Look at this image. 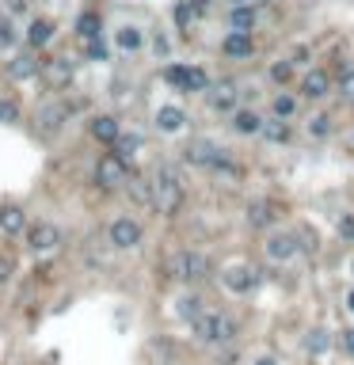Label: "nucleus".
Here are the masks:
<instances>
[{"instance_id":"f257e3e1","label":"nucleus","mask_w":354,"mask_h":365,"mask_svg":"<svg viewBox=\"0 0 354 365\" xmlns=\"http://www.w3.org/2000/svg\"><path fill=\"white\" fill-rule=\"evenodd\" d=\"M153 210L160 217H175L183 210V198H187V186H183V175L175 172L172 164H156L153 167Z\"/></svg>"},{"instance_id":"f03ea898","label":"nucleus","mask_w":354,"mask_h":365,"mask_svg":"<svg viewBox=\"0 0 354 365\" xmlns=\"http://www.w3.org/2000/svg\"><path fill=\"white\" fill-rule=\"evenodd\" d=\"M191 331H194V339H198L202 346H225V342L236 339V320L225 316V312H210L206 308V312L191 324Z\"/></svg>"},{"instance_id":"7ed1b4c3","label":"nucleus","mask_w":354,"mask_h":365,"mask_svg":"<svg viewBox=\"0 0 354 365\" xmlns=\"http://www.w3.org/2000/svg\"><path fill=\"white\" fill-rule=\"evenodd\" d=\"M210 259L202 255V251H179V255L167 263V274L175 278V282H187V286H194V282H206L210 278Z\"/></svg>"},{"instance_id":"20e7f679","label":"nucleus","mask_w":354,"mask_h":365,"mask_svg":"<svg viewBox=\"0 0 354 365\" xmlns=\"http://www.w3.org/2000/svg\"><path fill=\"white\" fill-rule=\"evenodd\" d=\"M225 156H229V148H221L217 141H210V137H194V141H187V148H183V164L206 167V172H213Z\"/></svg>"},{"instance_id":"39448f33","label":"nucleus","mask_w":354,"mask_h":365,"mask_svg":"<svg viewBox=\"0 0 354 365\" xmlns=\"http://www.w3.org/2000/svg\"><path fill=\"white\" fill-rule=\"evenodd\" d=\"M240 99H244V91H240L236 80H217L206 88V103L210 110H217V115H232V110L240 107Z\"/></svg>"},{"instance_id":"423d86ee","label":"nucleus","mask_w":354,"mask_h":365,"mask_svg":"<svg viewBox=\"0 0 354 365\" xmlns=\"http://www.w3.org/2000/svg\"><path fill=\"white\" fill-rule=\"evenodd\" d=\"M301 236L297 232H271L267 236V243H263V251H267V259L271 263H293L297 255H301Z\"/></svg>"},{"instance_id":"0eeeda50","label":"nucleus","mask_w":354,"mask_h":365,"mask_svg":"<svg viewBox=\"0 0 354 365\" xmlns=\"http://www.w3.org/2000/svg\"><path fill=\"white\" fill-rule=\"evenodd\" d=\"M126 179H129V172H126V160L118 153H110V156H103V160L96 164V183L103 186V191L126 186Z\"/></svg>"},{"instance_id":"6e6552de","label":"nucleus","mask_w":354,"mask_h":365,"mask_svg":"<svg viewBox=\"0 0 354 365\" xmlns=\"http://www.w3.org/2000/svg\"><path fill=\"white\" fill-rule=\"evenodd\" d=\"M145 236V229L137 224L134 217H118L115 224L107 229V240H110V248H118V251H129V248H137Z\"/></svg>"},{"instance_id":"1a4fd4ad","label":"nucleus","mask_w":354,"mask_h":365,"mask_svg":"<svg viewBox=\"0 0 354 365\" xmlns=\"http://www.w3.org/2000/svg\"><path fill=\"white\" fill-rule=\"evenodd\" d=\"M221 53L232 58V61H244V58L255 53V39H251L248 31H229L225 39H221Z\"/></svg>"},{"instance_id":"9d476101","label":"nucleus","mask_w":354,"mask_h":365,"mask_svg":"<svg viewBox=\"0 0 354 365\" xmlns=\"http://www.w3.org/2000/svg\"><path fill=\"white\" fill-rule=\"evenodd\" d=\"M301 96L312 99V103L328 99V96H331V77H328L324 69H309V72L301 77Z\"/></svg>"},{"instance_id":"9b49d317","label":"nucleus","mask_w":354,"mask_h":365,"mask_svg":"<svg viewBox=\"0 0 354 365\" xmlns=\"http://www.w3.org/2000/svg\"><path fill=\"white\" fill-rule=\"evenodd\" d=\"M221 282H225V289L229 293H236V297H244V293H251L255 289V270H248V267H229L225 274H221Z\"/></svg>"},{"instance_id":"f8f14e48","label":"nucleus","mask_w":354,"mask_h":365,"mask_svg":"<svg viewBox=\"0 0 354 365\" xmlns=\"http://www.w3.org/2000/svg\"><path fill=\"white\" fill-rule=\"evenodd\" d=\"M263 115H255V110H251V107H236V110H232V129H236V134L240 137H259V134H263Z\"/></svg>"},{"instance_id":"ddd939ff","label":"nucleus","mask_w":354,"mask_h":365,"mask_svg":"<svg viewBox=\"0 0 354 365\" xmlns=\"http://www.w3.org/2000/svg\"><path fill=\"white\" fill-rule=\"evenodd\" d=\"M244 217H248L251 229H274V224H278V205H274V202H267V198H259V202H251V205H248Z\"/></svg>"},{"instance_id":"4468645a","label":"nucleus","mask_w":354,"mask_h":365,"mask_svg":"<svg viewBox=\"0 0 354 365\" xmlns=\"http://www.w3.org/2000/svg\"><path fill=\"white\" fill-rule=\"evenodd\" d=\"M27 243H31V251H53L61 243V232L53 229V224L39 221V224H31V232H27Z\"/></svg>"},{"instance_id":"2eb2a0df","label":"nucleus","mask_w":354,"mask_h":365,"mask_svg":"<svg viewBox=\"0 0 354 365\" xmlns=\"http://www.w3.org/2000/svg\"><path fill=\"white\" fill-rule=\"evenodd\" d=\"M255 23H259V12H255V4H229V27L232 31H255Z\"/></svg>"},{"instance_id":"dca6fc26","label":"nucleus","mask_w":354,"mask_h":365,"mask_svg":"<svg viewBox=\"0 0 354 365\" xmlns=\"http://www.w3.org/2000/svg\"><path fill=\"white\" fill-rule=\"evenodd\" d=\"M65 118H69V107H65V103H46V107L39 110V126L46 129V134H58V129L65 126Z\"/></svg>"},{"instance_id":"f3484780","label":"nucleus","mask_w":354,"mask_h":365,"mask_svg":"<svg viewBox=\"0 0 354 365\" xmlns=\"http://www.w3.org/2000/svg\"><path fill=\"white\" fill-rule=\"evenodd\" d=\"M115 46H118L122 53H137V50L145 46V31H141V27H134V23L118 27V31H115Z\"/></svg>"},{"instance_id":"a211bd4d","label":"nucleus","mask_w":354,"mask_h":365,"mask_svg":"<svg viewBox=\"0 0 354 365\" xmlns=\"http://www.w3.org/2000/svg\"><path fill=\"white\" fill-rule=\"evenodd\" d=\"M183 126H187L183 107H160L156 110V129H160V134H179Z\"/></svg>"},{"instance_id":"6ab92c4d","label":"nucleus","mask_w":354,"mask_h":365,"mask_svg":"<svg viewBox=\"0 0 354 365\" xmlns=\"http://www.w3.org/2000/svg\"><path fill=\"white\" fill-rule=\"evenodd\" d=\"M91 137H96V141H103V145H115L118 137H122V129H118V122L110 118V115H99L96 122H91Z\"/></svg>"},{"instance_id":"aec40b11","label":"nucleus","mask_w":354,"mask_h":365,"mask_svg":"<svg viewBox=\"0 0 354 365\" xmlns=\"http://www.w3.org/2000/svg\"><path fill=\"white\" fill-rule=\"evenodd\" d=\"M259 137H263V141H271V145H286V141H290V122L271 115V118L263 122V134H259Z\"/></svg>"},{"instance_id":"412c9836","label":"nucleus","mask_w":354,"mask_h":365,"mask_svg":"<svg viewBox=\"0 0 354 365\" xmlns=\"http://www.w3.org/2000/svg\"><path fill=\"white\" fill-rule=\"evenodd\" d=\"M206 312V301H202L198 293H187V297H179V301H175V316H179V320H198V316Z\"/></svg>"},{"instance_id":"4be33fe9","label":"nucleus","mask_w":354,"mask_h":365,"mask_svg":"<svg viewBox=\"0 0 354 365\" xmlns=\"http://www.w3.org/2000/svg\"><path fill=\"white\" fill-rule=\"evenodd\" d=\"M305 134H309L312 141H328V137L335 134V122H331V115H324V110H320V115H312L309 122H305Z\"/></svg>"},{"instance_id":"5701e85b","label":"nucleus","mask_w":354,"mask_h":365,"mask_svg":"<svg viewBox=\"0 0 354 365\" xmlns=\"http://www.w3.org/2000/svg\"><path fill=\"white\" fill-rule=\"evenodd\" d=\"M23 210L20 205H0V232H8V236H15V232H23Z\"/></svg>"},{"instance_id":"b1692460","label":"nucleus","mask_w":354,"mask_h":365,"mask_svg":"<svg viewBox=\"0 0 354 365\" xmlns=\"http://www.w3.org/2000/svg\"><path fill=\"white\" fill-rule=\"evenodd\" d=\"M46 77H50V84H58V88H69L72 84V61L69 58H53L50 65H46Z\"/></svg>"},{"instance_id":"393cba45","label":"nucleus","mask_w":354,"mask_h":365,"mask_svg":"<svg viewBox=\"0 0 354 365\" xmlns=\"http://www.w3.org/2000/svg\"><path fill=\"white\" fill-rule=\"evenodd\" d=\"M126 191H129V198H134L137 205H153V179L129 175V179H126Z\"/></svg>"},{"instance_id":"a878e982","label":"nucleus","mask_w":354,"mask_h":365,"mask_svg":"<svg viewBox=\"0 0 354 365\" xmlns=\"http://www.w3.org/2000/svg\"><path fill=\"white\" fill-rule=\"evenodd\" d=\"M34 72H39V58H34V53H23V58H15L8 65V77L12 80H31Z\"/></svg>"},{"instance_id":"bb28decb","label":"nucleus","mask_w":354,"mask_h":365,"mask_svg":"<svg viewBox=\"0 0 354 365\" xmlns=\"http://www.w3.org/2000/svg\"><path fill=\"white\" fill-rule=\"evenodd\" d=\"M271 115H274V118H286V122H290V118L297 115V99L290 96V91H278V96L271 99Z\"/></svg>"},{"instance_id":"cd10ccee","label":"nucleus","mask_w":354,"mask_h":365,"mask_svg":"<svg viewBox=\"0 0 354 365\" xmlns=\"http://www.w3.org/2000/svg\"><path fill=\"white\" fill-rule=\"evenodd\" d=\"M206 88H210L206 69H198V65H187V72H183V91H206Z\"/></svg>"},{"instance_id":"c85d7f7f","label":"nucleus","mask_w":354,"mask_h":365,"mask_svg":"<svg viewBox=\"0 0 354 365\" xmlns=\"http://www.w3.org/2000/svg\"><path fill=\"white\" fill-rule=\"evenodd\" d=\"M50 39H53V23H50V20H34V23H31V31H27V42H31L34 50H39V46H46Z\"/></svg>"},{"instance_id":"c756f323","label":"nucleus","mask_w":354,"mask_h":365,"mask_svg":"<svg viewBox=\"0 0 354 365\" xmlns=\"http://www.w3.org/2000/svg\"><path fill=\"white\" fill-rule=\"evenodd\" d=\"M77 34L84 42H91V39H99V15H91V12H84L80 20H77Z\"/></svg>"},{"instance_id":"7c9ffc66","label":"nucleus","mask_w":354,"mask_h":365,"mask_svg":"<svg viewBox=\"0 0 354 365\" xmlns=\"http://www.w3.org/2000/svg\"><path fill=\"white\" fill-rule=\"evenodd\" d=\"M194 20H198V8H194V0H179V4H175V23H179V31H187Z\"/></svg>"},{"instance_id":"2f4dec72","label":"nucleus","mask_w":354,"mask_h":365,"mask_svg":"<svg viewBox=\"0 0 354 365\" xmlns=\"http://www.w3.org/2000/svg\"><path fill=\"white\" fill-rule=\"evenodd\" d=\"M267 77H271V84H290V80H293V61H290V58L274 61L271 69H267Z\"/></svg>"},{"instance_id":"473e14b6","label":"nucleus","mask_w":354,"mask_h":365,"mask_svg":"<svg viewBox=\"0 0 354 365\" xmlns=\"http://www.w3.org/2000/svg\"><path fill=\"white\" fill-rule=\"evenodd\" d=\"M137 148H141V137H137V134H122V137L115 141V153L122 156V160H129V156H137Z\"/></svg>"},{"instance_id":"72a5a7b5","label":"nucleus","mask_w":354,"mask_h":365,"mask_svg":"<svg viewBox=\"0 0 354 365\" xmlns=\"http://www.w3.org/2000/svg\"><path fill=\"white\" fill-rule=\"evenodd\" d=\"M339 99L354 107V65H347V69L339 72Z\"/></svg>"},{"instance_id":"f704fd0d","label":"nucleus","mask_w":354,"mask_h":365,"mask_svg":"<svg viewBox=\"0 0 354 365\" xmlns=\"http://www.w3.org/2000/svg\"><path fill=\"white\" fill-rule=\"evenodd\" d=\"M328 346H331L328 331H312L309 339H305V350H309V354H324V350H328Z\"/></svg>"},{"instance_id":"c9c22d12","label":"nucleus","mask_w":354,"mask_h":365,"mask_svg":"<svg viewBox=\"0 0 354 365\" xmlns=\"http://www.w3.org/2000/svg\"><path fill=\"white\" fill-rule=\"evenodd\" d=\"M335 232H339L343 243H354V213H343L339 224H335Z\"/></svg>"},{"instance_id":"e433bc0d","label":"nucleus","mask_w":354,"mask_h":365,"mask_svg":"<svg viewBox=\"0 0 354 365\" xmlns=\"http://www.w3.org/2000/svg\"><path fill=\"white\" fill-rule=\"evenodd\" d=\"M183 72H187V65H167V69H164V80L172 84V88L183 91Z\"/></svg>"},{"instance_id":"4c0bfd02","label":"nucleus","mask_w":354,"mask_h":365,"mask_svg":"<svg viewBox=\"0 0 354 365\" xmlns=\"http://www.w3.org/2000/svg\"><path fill=\"white\" fill-rule=\"evenodd\" d=\"M8 46H15V31L8 20H0V50H8Z\"/></svg>"},{"instance_id":"58836bf2","label":"nucleus","mask_w":354,"mask_h":365,"mask_svg":"<svg viewBox=\"0 0 354 365\" xmlns=\"http://www.w3.org/2000/svg\"><path fill=\"white\" fill-rule=\"evenodd\" d=\"M339 350H343V354H350V358H354V327H350V331H343V335H339Z\"/></svg>"},{"instance_id":"ea45409f","label":"nucleus","mask_w":354,"mask_h":365,"mask_svg":"<svg viewBox=\"0 0 354 365\" xmlns=\"http://www.w3.org/2000/svg\"><path fill=\"white\" fill-rule=\"evenodd\" d=\"M15 118H20L15 103H0V122H15Z\"/></svg>"},{"instance_id":"a19ab883","label":"nucleus","mask_w":354,"mask_h":365,"mask_svg":"<svg viewBox=\"0 0 354 365\" xmlns=\"http://www.w3.org/2000/svg\"><path fill=\"white\" fill-rule=\"evenodd\" d=\"M153 50L160 53V58H167V50H172V42H167L164 34H156V39H153Z\"/></svg>"},{"instance_id":"79ce46f5","label":"nucleus","mask_w":354,"mask_h":365,"mask_svg":"<svg viewBox=\"0 0 354 365\" xmlns=\"http://www.w3.org/2000/svg\"><path fill=\"white\" fill-rule=\"evenodd\" d=\"M8 274H12V263H8V259H4V255H0V286H4V282H8Z\"/></svg>"},{"instance_id":"37998d69","label":"nucleus","mask_w":354,"mask_h":365,"mask_svg":"<svg viewBox=\"0 0 354 365\" xmlns=\"http://www.w3.org/2000/svg\"><path fill=\"white\" fill-rule=\"evenodd\" d=\"M8 12H12V15H20V12H27V0H12V4H8Z\"/></svg>"},{"instance_id":"c03bdc74","label":"nucleus","mask_w":354,"mask_h":365,"mask_svg":"<svg viewBox=\"0 0 354 365\" xmlns=\"http://www.w3.org/2000/svg\"><path fill=\"white\" fill-rule=\"evenodd\" d=\"M251 365H282V361H278V358H271V354H263V358H255Z\"/></svg>"},{"instance_id":"a18cd8bd","label":"nucleus","mask_w":354,"mask_h":365,"mask_svg":"<svg viewBox=\"0 0 354 365\" xmlns=\"http://www.w3.org/2000/svg\"><path fill=\"white\" fill-rule=\"evenodd\" d=\"M229 4H255V8H263V4H274V0H229Z\"/></svg>"},{"instance_id":"49530a36","label":"nucleus","mask_w":354,"mask_h":365,"mask_svg":"<svg viewBox=\"0 0 354 365\" xmlns=\"http://www.w3.org/2000/svg\"><path fill=\"white\" fill-rule=\"evenodd\" d=\"M210 4H213V0H194V8H198V12H206Z\"/></svg>"},{"instance_id":"de8ad7c7","label":"nucleus","mask_w":354,"mask_h":365,"mask_svg":"<svg viewBox=\"0 0 354 365\" xmlns=\"http://www.w3.org/2000/svg\"><path fill=\"white\" fill-rule=\"evenodd\" d=\"M347 308H350V312H354V289H350V293H347Z\"/></svg>"},{"instance_id":"09e8293b","label":"nucleus","mask_w":354,"mask_h":365,"mask_svg":"<svg viewBox=\"0 0 354 365\" xmlns=\"http://www.w3.org/2000/svg\"><path fill=\"white\" fill-rule=\"evenodd\" d=\"M350 145H354V134H350Z\"/></svg>"},{"instance_id":"8fccbe9b","label":"nucleus","mask_w":354,"mask_h":365,"mask_svg":"<svg viewBox=\"0 0 354 365\" xmlns=\"http://www.w3.org/2000/svg\"><path fill=\"white\" fill-rule=\"evenodd\" d=\"M350 270H354V263H350Z\"/></svg>"}]
</instances>
